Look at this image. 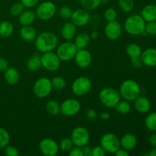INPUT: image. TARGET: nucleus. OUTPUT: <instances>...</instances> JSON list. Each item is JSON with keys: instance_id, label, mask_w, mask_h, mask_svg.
Instances as JSON below:
<instances>
[{"instance_id": "obj_53", "label": "nucleus", "mask_w": 156, "mask_h": 156, "mask_svg": "<svg viewBox=\"0 0 156 156\" xmlns=\"http://www.w3.org/2000/svg\"><path fill=\"white\" fill-rule=\"evenodd\" d=\"M148 155L149 156H156V148H154L153 149H152V150L149 152V153L148 154Z\"/></svg>"}, {"instance_id": "obj_54", "label": "nucleus", "mask_w": 156, "mask_h": 156, "mask_svg": "<svg viewBox=\"0 0 156 156\" xmlns=\"http://www.w3.org/2000/svg\"><path fill=\"white\" fill-rule=\"evenodd\" d=\"M108 1H109V0H101V3H106L108 2Z\"/></svg>"}, {"instance_id": "obj_28", "label": "nucleus", "mask_w": 156, "mask_h": 156, "mask_svg": "<svg viewBox=\"0 0 156 156\" xmlns=\"http://www.w3.org/2000/svg\"><path fill=\"white\" fill-rule=\"evenodd\" d=\"M126 54L130 58L139 57L142 54V49L138 44H130L126 47Z\"/></svg>"}, {"instance_id": "obj_50", "label": "nucleus", "mask_w": 156, "mask_h": 156, "mask_svg": "<svg viewBox=\"0 0 156 156\" xmlns=\"http://www.w3.org/2000/svg\"><path fill=\"white\" fill-rule=\"evenodd\" d=\"M149 143L154 148H156V133L151 136L149 138Z\"/></svg>"}, {"instance_id": "obj_36", "label": "nucleus", "mask_w": 156, "mask_h": 156, "mask_svg": "<svg viewBox=\"0 0 156 156\" xmlns=\"http://www.w3.org/2000/svg\"><path fill=\"white\" fill-rule=\"evenodd\" d=\"M59 147L63 152H69L74 147V144H73L71 138H65L61 140Z\"/></svg>"}, {"instance_id": "obj_43", "label": "nucleus", "mask_w": 156, "mask_h": 156, "mask_svg": "<svg viewBox=\"0 0 156 156\" xmlns=\"http://www.w3.org/2000/svg\"><path fill=\"white\" fill-rule=\"evenodd\" d=\"M106 152L101 146L92 148V156H105Z\"/></svg>"}, {"instance_id": "obj_32", "label": "nucleus", "mask_w": 156, "mask_h": 156, "mask_svg": "<svg viewBox=\"0 0 156 156\" xmlns=\"http://www.w3.org/2000/svg\"><path fill=\"white\" fill-rule=\"evenodd\" d=\"M10 143L9 133L4 128L0 127V149L5 148Z\"/></svg>"}, {"instance_id": "obj_38", "label": "nucleus", "mask_w": 156, "mask_h": 156, "mask_svg": "<svg viewBox=\"0 0 156 156\" xmlns=\"http://www.w3.org/2000/svg\"><path fill=\"white\" fill-rule=\"evenodd\" d=\"M104 17L108 22L115 21L117 17V13L113 8H108L104 12Z\"/></svg>"}, {"instance_id": "obj_21", "label": "nucleus", "mask_w": 156, "mask_h": 156, "mask_svg": "<svg viewBox=\"0 0 156 156\" xmlns=\"http://www.w3.org/2000/svg\"><path fill=\"white\" fill-rule=\"evenodd\" d=\"M4 78L5 82L10 85H15L20 79V74L18 70L14 67H8L5 70Z\"/></svg>"}, {"instance_id": "obj_20", "label": "nucleus", "mask_w": 156, "mask_h": 156, "mask_svg": "<svg viewBox=\"0 0 156 156\" xmlns=\"http://www.w3.org/2000/svg\"><path fill=\"white\" fill-rule=\"evenodd\" d=\"M134 101V108L140 114H146L150 110L151 104L147 98L139 96Z\"/></svg>"}, {"instance_id": "obj_6", "label": "nucleus", "mask_w": 156, "mask_h": 156, "mask_svg": "<svg viewBox=\"0 0 156 156\" xmlns=\"http://www.w3.org/2000/svg\"><path fill=\"white\" fill-rule=\"evenodd\" d=\"M56 12V7L53 2L50 1L43 2L38 5L37 7L36 14L37 18L42 21H47L53 18Z\"/></svg>"}, {"instance_id": "obj_5", "label": "nucleus", "mask_w": 156, "mask_h": 156, "mask_svg": "<svg viewBox=\"0 0 156 156\" xmlns=\"http://www.w3.org/2000/svg\"><path fill=\"white\" fill-rule=\"evenodd\" d=\"M77 50L78 48L75 45L74 43L66 41L57 46L56 53L61 61L67 62V61L74 59Z\"/></svg>"}, {"instance_id": "obj_23", "label": "nucleus", "mask_w": 156, "mask_h": 156, "mask_svg": "<svg viewBox=\"0 0 156 156\" xmlns=\"http://www.w3.org/2000/svg\"><path fill=\"white\" fill-rule=\"evenodd\" d=\"M141 16L146 22L156 21V5H147L143 9Z\"/></svg>"}, {"instance_id": "obj_39", "label": "nucleus", "mask_w": 156, "mask_h": 156, "mask_svg": "<svg viewBox=\"0 0 156 156\" xmlns=\"http://www.w3.org/2000/svg\"><path fill=\"white\" fill-rule=\"evenodd\" d=\"M73 10L69 6H62L59 9V15L63 19H70L73 15Z\"/></svg>"}, {"instance_id": "obj_52", "label": "nucleus", "mask_w": 156, "mask_h": 156, "mask_svg": "<svg viewBox=\"0 0 156 156\" xmlns=\"http://www.w3.org/2000/svg\"><path fill=\"white\" fill-rule=\"evenodd\" d=\"M90 37H91V39H96L98 37V32L96 30H94L90 34Z\"/></svg>"}, {"instance_id": "obj_4", "label": "nucleus", "mask_w": 156, "mask_h": 156, "mask_svg": "<svg viewBox=\"0 0 156 156\" xmlns=\"http://www.w3.org/2000/svg\"><path fill=\"white\" fill-rule=\"evenodd\" d=\"M99 100L104 106L114 108L120 101V92L113 88H105L99 93Z\"/></svg>"}, {"instance_id": "obj_51", "label": "nucleus", "mask_w": 156, "mask_h": 156, "mask_svg": "<svg viewBox=\"0 0 156 156\" xmlns=\"http://www.w3.org/2000/svg\"><path fill=\"white\" fill-rule=\"evenodd\" d=\"M100 117L101 120H110V118H111V115H110L109 113L104 112V113H101V114H100Z\"/></svg>"}, {"instance_id": "obj_40", "label": "nucleus", "mask_w": 156, "mask_h": 156, "mask_svg": "<svg viewBox=\"0 0 156 156\" xmlns=\"http://www.w3.org/2000/svg\"><path fill=\"white\" fill-rule=\"evenodd\" d=\"M5 154L7 156H19L20 152L15 146L8 145L5 147Z\"/></svg>"}, {"instance_id": "obj_29", "label": "nucleus", "mask_w": 156, "mask_h": 156, "mask_svg": "<svg viewBox=\"0 0 156 156\" xmlns=\"http://www.w3.org/2000/svg\"><path fill=\"white\" fill-rule=\"evenodd\" d=\"M82 9L88 11L95 10L101 4V0H80Z\"/></svg>"}, {"instance_id": "obj_26", "label": "nucleus", "mask_w": 156, "mask_h": 156, "mask_svg": "<svg viewBox=\"0 0 156 156\" xmlns=\"http://www.w3.org/2000/svg\"><path fill=\"white\" fill-rule=\"evenodd\" d=\"M27 67L30 71L37 72L42 67L41 56L38 53H34L27 62Z\"/></svg>"}, {"instance_id": "obj_49", "label": "nucleus", "mask_w": 156, "mask_h": 156, "mask_svg": "<svg viewBox=\"0 0 156 156\" xmlns=\"http://www.w3.org/2000/svg\"><path fill=\"white\" fill-rule=\"evenodd\" d=\"M114 155L116 156H129V152L128 151L125 150V149L120 148L117 152L114 153Z\"/></svg>"}, {"instance_id": "obj_47", "label": "nucleus", "mask_w": 156, "mask_h": 156, "mask_svg": "<svg viewBox=\"0 0 156 156\" xmlns=\"http://www.w3.org/2000/svg\"><path fill=\"white\" fill-rule=\"evenodd\" d=\"M9 67V62L4 57H0V71H5Z\"/></svg>"}, {"instance_id": "obj_33", "label": "nucleus", "mask_w": 156, "mask_h": 156, "mask_svg": "<svg viewBox=\"0 0 156 156\" xmlns=\"http://www.w3.org/2000/svg\"><path fill=\"white\" fill-rule=\"evenodd\" d=\"M118 5L120 9L124 12H129L133 9V0H118Z\"/></svg>"}, {"instance_id": "obj_16", "label": "nucleus", "mask_w": 156, "mask_h": 156, "mask_svg": "<svg viewBox=\"0 0 156 156\" xmlns=\"http://www.w3.org/2000/svg\"><path fill=\"white\" fill-rule=\"evenodd\" d=\"M74 59L78 66L84 69L91 65L92 56L90 52L86 49H79L75 55Z\"/></svg>"}, {"instance_id": "obj_25", "label": "nucleus", "mask_w": 156, "mask_h": 156, "mask_svg": "<svg viewBox=\"0 0 156 156\" xmlns=\"http://www.w3.org/2000/svg\"><path fill=\"white\" fill-rule=\"evenodd\" d=\"M91 41V37L87 33H80L79 34H76L75 37L74 44L79 49H85L90 44Z\"/></svg>"}, {"instance_id": "obj_46", "label": "nucleus", "mask_w": 156, "mask_h": 156, "mask_svg": "<svg viewBox=\"0 0 156 156\" xmlns=\"http://www.w3.org/2000/svg\"><path fill=\"white\" fill-rule=\"evenodd\" d=\"M86 117L89 120H94L98 117V114L94 110L88 109L86 111Z\"/></svg>"}, {"instance_id": "obj_37", "label": "nucleus", "mask_w": 156, "mask_h": 156, "mask_svg": "<svg viewBox=\"0 0 156 156\" xmlns=\"http://www.w3.org/2000/svg\"><path fill=\"white\" fill-rule=\"evenodd\" d=\"M24 6L23 5L21 2H15L11 6L10 13L13 16H19L20 14L24 11Z\"/></svg>"}, {"instance_id": "obj_11", "label": "nucleus", "mask_w": 156, "mask_h": 156, "mask_svg": "<svg viewBox=\"0 0 156 156\" xmlns=\"http://www.w3.org/2000/svg\"><path fill=\"white\" fill-rule=\"evenodd\" d=\"M91 88V82L87 76H80L73 82L72 91L73 94L79 97H82L90 91Z\"/></svg>"}, {"instance_id": "obj_34", "label": "nucleus", "mask_w": 156, "mask_h": 156, "mask_svg": "<svg viewBox=\"0 0 156 156\" xmlns=\"http://www.w3.org/2000/svg\"><path fill=\"white\" fill-rule=\"evenodd\" d=\"M145 124L149 130L156 131V112L152 113L147 116Z\"/></svg>"}, {"instance_id": "obj_35", "label": "nucleus", "mask_w": 156, "mask_h": 156, "mask_svg": "<svg viewBox=\"0 0 156 156\" xmlns=\"http://www.w3.org/2000/svg\"><path fill=\"white\" fill-rule=\"evenodd\" d=\"M53 88L55 90H62L66 87V80L61 76H56L51 80Z\"/></svg>"}, {"instance_id": "obj_8", "label": "nucleus", "mask_w": 156, "mask_h": 156, "mask_svg": "<svg viewBox=\"0 0 156 156\" xmlns=\"http://www.w3.org/2000/svg\"><path fill=\"white\" fill-rule=\"evenodd\" d=\"M71 140L75 146L82 148L89 143L90 133L86 128L77 126L72 131Z\"/></svg>"}, {"instance_id": "obj_27", "label": "nucleus", "mask_w": 156, "mask_h": 156, "mask_svg": "<svg viewBox=\"0 0 156 156\" xmlns=\"http://www.w3.org/2000/svg\"><path fill=\"white\" fill-rule=\"evenodd\" d=\"M14 26L8 21H2L0 24V35L3 37H9L13 34Z\"/></svg>"}, {"instance_id": "obj_12", "label": "nucleus", "mask_w": 156, "mask_h": 156, "mask_svg": "<svg viewBox=\"0 0 156 156\" xmlns=\"http://www.w3.org/2000/svg\"><path fill=\"white\" fill-rule=\"evenodd\" d=\"M81 110V104L75 98H68L60 105V113L66 117L76 115Z\"/></svg>"}, {"instance_id": "obj_10", "label": "nucleus", "mask_w": 156, "mask_h": 156, "mask_svg": "<svg viewBox=\"0 0 156 156\" xmlns=\"http://www.w3.org/2000/svg\"><path fill=\"white\" fill-rule=\"evenodd\" d=\"M41 64L49 72H55L60 67L61 60L56 53L53 51L46 52L41 55Z\"/></svg>"}, {"instance_id": "obj_30", "label": "nucleus", "mask_w": 156, "mask_h": 156, "mask_svg": "<svg viewBox=\"0 0 156 156\" xmlns=\"http://www.w3.org/2000/svg\"><path fill=\"white\" fill-rule=\"evenodd\" d=\"M114 108H115L117 113H119L120 114H122V115H125V114H127L129 113V111L131 110V105L128 102V101L120 100L116 105Z\"/></svg>"}, {"instance_id": "obj_42", "label": "nucleus", "mask_w": 156, "mask_h": 156, "mask_svg": "<svg viewBox=\"0 0 156 156\" xmlns=\"http://www.w3.org/2000/svg\"><path fill=\"white\" fill-rule=\"evenodd\" d=\"M39 2L40 0H21V2L22 3L24 8H28V9H31L37 5Z\"/></svg>"}, {"instance_id": "obj_45", "label": "nucleus", "mask_w": 156, "mask_h": 156, "mask_svg": "<svg viewBox=\"0 0 156 156\" xmlns=\"http://www.w3.org/2000/svg\"><path fill=\"white\" fill-rule=\"evenodd\" d=\"M69 155L70 156H83L82 149L80 147H73L71 150L69 152Z\"/></svg>"}, {"instance_id": "obj_1", "label": "nucleus", "mask_w": 156, "mask_h": 156, "mask_svg": "<svg viewBox=\"0 0 156 156\" xmlns=\"http://www.w3.org/2000/svg\"><path fill=\"white\" fill-rule=\"evenodd\" d=\"M34 45L40 53L53 51L58 46V37L53 32H43L37 35L34 40Z\"/></svg>"}, {"instance_id": "obj_41", "label": "nucleus", "mask_w": 156, "mask_h": 156, "mask_svg": "<svg viewBox=\"0 0 156 156\" xmlns=\"http://www.w3.org/2000/svg\"><path fill=\"white\" fill-rule=\"evenodd\" d=\"M145 30L148 33V34L155 35L156 34V21H149L146 23Z\"/></svg>"}, {"instance_id": "obj_44", "label": "nucleus", "mask_w": 156, "mask_h": 156, "mask_svg": "<svg viewBox=\"0 0 156 156\" xmlns=\"http://www.w3.org/2000/svg\"><path fill=\"white\" fill-rule=\"evenodd\" d=\"M130 61H131V64H132V66L134 67V68L140 69L143 66V61H142L141 57H140V56H139V57L130 58Z\"/></svg>"}, {"instance_id": "obj_24", "label": "nucleus", "mask_w": 156, "mask_h": 156, "mask_svg": "<svg viewBox=\"0 0 156 156\" xmlns=\"http://www.w3.org/2000/svg\"><path fill=\"white\" fill-rule=\"evenodd\" d=\"M35 19H36V14L31 10L23 11L19 15L18 18L20 24L22 26L31 25L34 22Z\"/></svg>"}, {"instance_id": "obj_31", "label": "nucleus", "mask_w": 156, "mask_h": 156, "mask_svg": "<svg viewBox=\"0 0 156 156\" xmlns=\"http://www.w3.org/2000/svg\"><path fill=\"white\" fill-rule=\"evenodd\" d=\"M46 110L51 115L56 116L60 113V105L56 101L50 100L46 105Z\"/></svg>"}, {"instance_id": "obj_19", "label": "nucleus", "mask_w": 156, "mask_h": 156, "mask_svg": "<svg viewBox=\"0 0 156 156\" xmlns=\"http://www.w3.org/2000/svg\"><path fill=\"white\" fill-rule=\"evenodd\" d=\"M61 34L66 41H71L77 34L76 26L73 22H66L61 28Z\"/></svg>"}, {"instance_id": "obj_2", "label": "nucleus", "mask_w": 156, "mask_h": 156, "mask_svg": "<svg viewBox=\"0 0 156 156\" xmlns=\"http://www.w3.org/2000/svg\"><path fill=\"white\" fill-rule=\"evenodd\" d=\"M140 87L136 81L127 79L123 82L120 87V94L124 100L132 101L140 95Z\"/></svg>"}, {"instance_id": "obj_48", "label": "nucleus", "mask_w": 156, "mask_h": 156, "mask_svg": "<svg viewBox=\"0 0 156 156\" xmlns=\"http://www.w3.org/2000/svg\"><path fill=\"white\" fill-rule=\"evenodd\" d=\"M82 150L83 152V156H92V148L90 146H84L82 147Z\"/></svg>"}, {"instance_id": "obj_7", "label": "nucleus", "mask_w": 156, "mask_h": 156, "mask_svg": "<svg viewBox=\"0 0 156 156\" xmlns=\"http://www.w3.org/2000/svg\"><path fill=\"white\" fill-rule=\"evenodd\" d=\"M100 144L106 153L114 154L120 148V139L114 133L105 134L101 139Z\"/></svg>"}, {"instance_id": "obj_9", "label": "nucleus", "mask_w": 156, "mask_h": 156, "mask_svg": "<svg viewBox=\"0 0 156 156\" xmlns=\"http://www.w3.org/2000/svg\"><path fill=\"white\" fill-rule=\"evenodd\" d=\"M34 92L39 98H47L51 92L53 86L51 80L47 77H41L35 82L34 85Z\"/></svg>"}, {"instance_id": "obj_3", "label": "nucleus", "mask_w": 156, "mask_h": 156, "mask_svg": "<svg viewBox=\"0 0 156 156\" xmlns=\"http://www.w3.org/2000/svg\"><path fill=\"white\" fill-rule=\"evenodd\" d=\"M146 21L141 15H133L126 18L124 23V28L129 34L136 36L140 35L145 30Z\"/></svg>"}, {"instance_id": "obj_15", "label": "nucleus", "mask_w": 156, "mask_h": 156, "mask_svg": "<svg viewBox=\"0 0 156 156\" xmlns=\"http://www.w3.org/2000/svg\"><path fill=\"white\" fill-rule=\"evenodd\" d=\"M71 21L76 27H82L88 24L90 21V14L88 10L84 9H79L73 11L71 17Z\"/></svg>"}, {"instance_id": "obj_14", "label": "nucleus", "mask_w": 156, "mask_h": 156, "mask_svg": "<svg viewBox=\"0 0 156 156\" xmlns=\"http://www.w3.org/2000/svg\"><path fill=\"white\" fill-rule=\"evenodd\" d=\"M123 28L120 22L117 21H108L105 27V34L111 41H116L122 34Z\"/></svg>"}, {"instance_id": "obj_18", "label": "nucleus", "mask_w": 156, "mask_h": 156, "mask_svg": "<svg viewBox=\"0 0 156 156\" xmlns=\"http://www.w3.org/2000/svg\"><path fill=\"white\" fill-rule=\"evenodd\" d=\"M120 142V148L126 151H129L136 147L137 144V139L133 134L126 133L121 137Z\"/></svg>"}, {"instance_id": "obj_22", "label": "nucleus", "mask_w": 156, "mask_h": 156, "mask_svg": "<svg viewBox=\"0 0 156 156\" xmlns=\"http://www.w3.org/2000/svg\"><path fill=\"white\" fill-rule=\"evenodd\" d=\"M20 36L24 41L31 42L37 37V31L31 25L22 26L20 30Z\"/></svg>"}, {"instance_id": "obj_13", "label": "nucleus", "mask_w": 156, "mask_h": 156, "mask_svg": "<svg viewBox=\"0 0 156 156\" xmlns=\"http://www.w3.org/2000/svg\"><path fill=\"white\" fill-rule=\"evenodd\" d=\"M39 149L41 153L45 156H55L59 150V144L51 138H44L40 142Z\"/></svg>"}, {"instance_id": "obj_17", "label": "nucleus", "mask_w": 156, "mask_h": 156, "mask_svg": "<svg viewBox=\"0 0 156 156\" xmlns=\"http://www.w3.org/2000/svg\"><path fill=\"white\" fill-rule=\"evenodd\" d=\"M140 57L143 61V65H146L149 67L156 66V49H146L145 51L142 52Z\"/></svg>"}]
</instances>
